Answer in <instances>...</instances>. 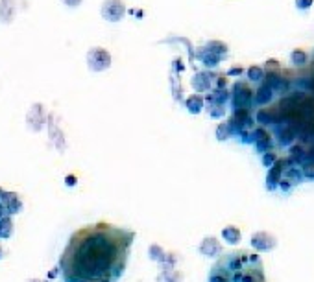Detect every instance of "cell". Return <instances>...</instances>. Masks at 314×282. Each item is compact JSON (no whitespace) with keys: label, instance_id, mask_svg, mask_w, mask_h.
Wrapping results in <instances>:
<instances>
[{"label":"cell","instance_id":"7","mask_svg":"<svg viewBox=\"0 0 314 282\" xmlns=\"http://www.w3.org/2000/svg\"><path fill=\"white\" fill-rule=\"evenodd\" d=\"M233 100L237 109H249L254 101V92L246 83H237L233 89Z\"/></svg>","mask_w":314,"mask_h":282},{"label":"cell","instance_id":"23","mask_svg":"<svg viewBox=\"0 0 314 282\" xmlns=\"http://www.w3.org/2000/svg\"><path fill=\"white\" fill-rule=\"evenodd\" d=\"M177 260H179V255L174 251L170 253H165V257H163V260L159 262V266L161 267H174L177 264Z\"/></svg>","mask_w":314,"mask_h":282},{"label":"cell","instance_id":"13","mask_svg":"<svg viewBox=\"0 0 314 282\" xmlns=\"http://www.w3.org/2000/svg\"><path fill=\"white\" fill-rule=\"evenodd\" d=\"M222 238H224V242H228L229 245H237V243H240V240H242V232H240L238 227L228 225L222 229Z\"/></svg>","mask_w":314,"mask_h":282},{"label":"cell","instance_id":"6","mask_svg":"<svg viewBox=\"0 0 314 282\" xmlns=\"http://www.w3.org/2000/svg\"><path fill=\"white\" fill-rule=\"evenodd\" d=\"M289 164H290V159H277V162H275L274 166H270L268 175H266V188L268 190H275L279 187V183L283 179V173Z\"/></svg>","mask_w":314,"mask_h":282},{"label":"cell","instance_id":"34","mask_svg":"<svg viewBox=\"0 0 314 282\" xmlns=\"http://www.w3.org/2000/svg\"><path fill=\"white\" fill-rule=\"evenodd\" d=\"M292 187H294V185H292V183H290L287 177H285V179H281V183H279V188H281L283 192H290V188H292Z\"/></svg>","mask_w":314,"mask_h":282},{"label":"cell","instance_id":"35","mask_svg":"<svg viewBox=\"0 0 314 282\" xmlns=\"http://www.w3.org/2000/svg\"><path fill=\"white\" fill-rule=\"evenodd\" d=\"M4 188H0V220H2V218L6 216V214H8V212H6V208H4V201H2V199H4Z\"/></svg>","mask_w":314,"mask_h":282},{"label":"cell","instance_id":"25","mask_svg":"<svg viewBox=\"0 0 314 282\" xmlns=\"http://www.w3.org/2000/svg\"><path fill=\"white\" fill-rule=\"evenodd\" d=\"M290 162H301L305 159V151L301 146H292L290 148Z\"/></svg>","mask_w":314,"mask_h":282},{"label":"cell","instance_id":"31","mask_svg":"<svg viewBox=\"0 0 314 282\" xmlns=\"http://www.w3.org/2000/svg\"><path fill=\"white\" fill-rule=\"evenodd\" d=\"M255 148H257L259 153H266L272 148V138H268V140H257L255 142Z\"/></svg>","mask_w":314,"mask_h":282},{"label":"cell","instance_id":"20","mask_svg":"<svg viewBox=\"0 0 314 282\" xmlns=\"http://www.w3.org/2000/svg\"><path fill=\"white\" fill-rule=\"evenodd\" d=\"M200 59H202V63L205 66H211V68H213V66H216L218 63H220V59H222V57L216 56V54H213V52L203 50L202 54H200Z\"/></svg>","mask_w":314,"mask_h":282},{"label":"cell","instance_id":"38","mask_svg":"<svg viewBox=\"0 0 314 282\" xmlns=\"http://www.w3.org/2000/svg\"><path fill=\"white\" fill-rule=\"evenodd\" d=\"M242 66H233V68H229V72H228V76H240L242 74Z\"/></svg>","mask_w":314,"mask_h":282},{"label":"cell","instance_id":"33","mask_svg":"<svg viewBox=\"0 0 314 282\" xmlns=\"http://www.w3.org/2000/svg\"><path fill=\"white\" fill-rule=\"evenodd\" d=\"M314 4V0H296V8L301 11H307L310 10V6Z\"/></svg>","mask_w":314,"mask_h":282},{"label":"cell","instance_id":"29","mask_svg":"<svg viewBox=\"0 0 314 282\" xmlns=\"http://www.w3.org/2000/svg\"><path fill=\"white\" fill-rule=\"evenodd\" d=\"M272 111H274V109H261V111L257 113V122L259 124H268V122L274 120Z\"/></svg>","mask_w":314,"mask_h":282},{"label":"cell","instance_id":"41","mask_svg":"<svg viewBox=\"0 0 314 282\" xmlns=\"http://www.w3.org/2000/svg\"><path fill=\"white\" fill-rule=\"evenodd\" d=\"M26 282H50V280H46V278H28Z\"/></svg>","mask_w":314,"mask_h":282},{"label":"cell","instance_id":"19","mask_svg":"<svg viewBox=\"0 0 314 282\" xmlns=\"http://www.w3.org/2000/svg\"><path fill=\"white\" fill-rule=\"evenodd\" d=\"M233 127H231V124L229 122H222L220 126L216 127V138L220 142H224V140H228L229 136L233 135Z\"/></svg>","mask_w":314,"mask_h":282},{"label":"cell","instance_id":"22","mask_svg":"<svg viewBox=\"0 0 314 282\" xmlns=\"http://www.w3.org/2000/svg\"><path fill=\"white\" fill-rule=\"evenodd\" d=\"M285 177H287L292 185H298V183L303 181V171L298 170V168H287V170H285Z\"/></svg>","mask_w":314,"mask_h":282},{"label":"cell","instance_id":"30","mask_svg":"<svg viewBox=\"0 0 314 282\" xmlns=\"http://www.w3.org/2000/svg\"><path fill=\"white\" fill-rule=\"evenodd\" d=\"M261 161H263L264 166L270 168V166H274L275 162H277V155H275L274 151H266V153H263V159H261Z\"/></svg>","mask_w":314,"mask_h":282},{"label":"cell","instance_id":"11","mask_svg":"<svg viewBox=\"0 0 314 282\" xmlns=\"http://www.w3.org/2000/svg\"><path fill=\"white\" fill-rule=\"evenodd\" d=\"M185 275L183 271H179L176 266L174 267H161L159 273H157V282H183Z\"/></svg>","mask_w":314,"mask_h":282},{"label":"cell","instance_id":"32","mask_svg":"<svg viewBox=\"0 0 314 282\" xmlns=\"http://www.w3.org/2000/svg\"><path fill=\"white\" fill-rule=\"evenodd\" d=\"M301 171H303L305 179H314V162H305Z\"/></svg>","mask_w":314,"mask_h":282},{"label":"cell","instance_id":"14","mask_svg":"<svg viewBox=\"0 0 314 282\" xmlns=\"http://www.w3.org/2000/svg\"><path fill=\"white\" fill-rule=\"evenodd\" d=\"M193 87L196 92H207L211 89V78L207 72H198L193 78Z\"/></svg>","mask_w":314,"mask_h":282},{"label":"cell","instance_id":"37","mask_svg":"<svg viewBox=\"0 0 314 282\" xmlns=\"http://www.w3.org/2000/svg\"><path fill=\"white\" fill-rule=\"evenodd\" d=\"M76 181H78L76 175H67L65 177V185H67V187H74V185H76Z\"/></svg>","mask_w":314,"mask_h":282},{"label":"cell","instance_id":"39","mask_svg":"<svg viewBox=\"0 0 314 282\" xmlns=\"http://www.w3.org/2000/svg\"><path fill=\"white\" fill-rule=\"evenodd\" d=\"M59 271H61L59 266L54 267V269H50V273H48V278H56V277H57V273H59Z\"/></svg>","mask_w":314,"mask_h":282},{"label":"cell","instance_id":"16","mask_svg":"<svg viewBox=\"0 0 314 282\" xmlns=\"http://www.w3.org/2000/svg\"><path fill=\"white\" fill-rule=\"evenodd\" d=\"M272 92H274V89H272L268 83H264V85L259 87L257 92H255V101H257L259 105H266V103L272 100Z\"/></svg>","mask_w":314,"mask_h":282},{"label":"cell","instance_id":"18","mask_svg":"<svg viewBox=\"0 0 314 282\" xmlns=\"http://www.w3.org/2000/svg\"><path fill=\"white\" fill-rule=\"evenodd\" d=\"M205 50L213 52V54H216V56L224 57L226 54H228V45H224L222 41H209L207 46H205Z\"/></svg>","mask_w":314,"mask_h":282},{"label":"cell","instance_id":"3","mask_svg":"<svg viewBox=\"0 0 314 282\" xmlns=\"http://www.w3.org/2000/svg\"><path fill=\"white\" fill-rule=\"evenodd\" d=\"M100 13L107 22H120L126 15V4L122 0H104Z\"/></svg>","mask_w":314,"mask_h":282},{"label":"cell","instance_id":"12","mask_svg":"<svg viewBox=\"0 0 314 282\" xmlns=\"http://www.w3.org/2000/svg\"><path fill=\"white\" fill-rule=\"evenodd\" d=\"M15 0H0V22L2 24H11L13 17H15Z\"/></svg>","mask_w":314,"mask_h":282},{"label":"cell","instance_id":"26","mask_svg":"<svg viewBox=\"0 0 314 282\" xmlns=\"http://www.w3.org/2000/svg\"><path fill=\"white\" fill-rule=\"evenodd\" d=\"M248 78L252 81H261L264 78V70L259 65H252L248 68Z\"/></svg>","mask_w":314,"mask_h":282},{"label":"cell","instance_id":"40","mask_svg":"<svg viewBox=\"0 0 314 282\" xmlns=\"http://www.w3.org/2000/svg\"><path fill=\"white\" fill-rule=\"evenodd\" d=\"M6 258V249L2 247V243H0V260H4Z\"/></svg>","mask_w":314,"mask_h":282},{"label":"cell","instance_id":"1","mask_svg":"<svg viewBox=\"0 0 314 282\" xmlns=\"http://www.w3.org/2000/svg\"><path fill=\"white\" fill-rule=\"evenodd\" d=\"M135 234L109 223L87 225L69 238L59 258L63 282H117Z\"/></svg>","mask_w":314,"mask_h":282},{"label":"cell","instance_id":"21","mask_svg":"<svg viewBox=\"0 0 314 282\" xmlns=\"http://www.w3.org/2000/svg\"><path fill=\"white\" fill-rule=\"evenodd\" d=\"M165 249H163L159 243H152V245L148 247V257H150V260H153V262H161L163 260V257H165Z\"/></svg>","mask_w":314,"mask_h":282},{"label":"cell","instance_id":"24","mask_svg":"<svg viewBox=\"0 0 314 282\" xmlns=\"http://www.w3.org/2000/svg\"><path fill=\"white\" fill-rule=\"evenodd\" d=\"M281 138H279V142H281V146H289L290 142L294 140V136H296V131L292 129V127H287L285 131H281Z\"/></svg>","mask_w":314,"mask_h":282},{"label":"cell","instance_id":"15","mask_svg":"<svg viewBox=\"0 0 314 282\" xmlns=\"http://www.w3.org/2000/svg\"><path fill=\"white\" fill-rule=\"evenodd\" d=\"M13 231H15L13 220H11L10 214H6V216L0 220V240H8V238H11L13 236Z\"/></svg>","mask_w":314,"mask_h":282},{"label":"cell","instance_id":"27","mask_svg":"<svg viewBox=\"0 0 314 282\" xmlns=\"http://www.w3.org/2000/svg\"><path fill=\"white\" fill-rule=\"evenodd\" d=\"M290 61H292V65H305L307 63V54L303 50H294L290 54Z\"/></svg>","mask_w":314,"mask_h":282},{"label":"cell","instance_id":"10","mask_svg":"<svg viewBox=\"0 0 314 282\" xmlns=\"http://www.w3.org/2000/svg\"><path fill=\"white\" fill-rule=\"evenodd\" d=\"M2 201H4V208L10 216L19 214L20 208H22V199H20L17 192H4V199Z\"/></svg>","mask_w":314,"mask_h":282},{"label":"cell","instance_id":"17","mask_svg":"<svg viewBox=\"0 0 314 282\" xmlns=\"http://www.w3.org/2000/svg\"><path fill=\"white\" fill-rule=\"evenodd\" d=\"M185 105H187L189 113H193V115H198V113H200V111L203 109V98H202V96H198V94L189 96L187 101H185Z\"/></svg>","mask_w":314,"mask_h":282},{"label":"cell","instance_id":"2","mask_svg":"<svg viewBox=\"0 0 314 282\" xmlns=\"http://www.w3.org/2000/svg\"><path fill=\"white\" fill-rule=\"evenodd\" d=\"M87 66L92 72H104L111 66V54L102 48V46H92L87 52Z\"/></svg>","mask_w":314,"mask_h":282},{"label":"cell","instance_id":"4","mask_svg":"<svg viewBox=\"0 0 314 282\" xmlns=\"http://www.w3.org/2000/svg\"><path fill=\"white\" fill-rule=\"evenodd\" d=\"M252 247L259 253H270L277 247V238L272 232L259 231L255 234H252Z\"/></svg>","mask_w":314,"mask_h":282},{"label":"cell","instance_id":"28","mask_svg":"<svg viewBox=\"0 0 314 282\" xmlns=\"http://www.w3.org/2000/svg\"><path fill=\"white\" fill-rule=\"evenodd\" d=\"M226 109H224V103H216V101H211V107H209V115L213 116V118H220L224 116Z\"/></svg>","mask_w":314,"mask_h":282},{"label":"cell","instance_id":"36","mask_svg":"<svg viewBox=\"0 0 314 282\" xmlns=\"http://www.w3.org/2000/svg\"><path fill=\"white\" fill-rule=\"evenodd\" d=\"M61 2H63L67 8H78V6L81 4V0H61Z\"/></svg>","mask_w":314,"mask_h":282},{"label":"cell","instance_id":"9","mask_svg":"<svg viewBox=\"0 0 314 282\" xmlns=\"http://www.w3.org/2000/svg\"><path fill=\"white\" fill-rule=\"evenodd\" d=\"M200 253L207 258H218L222 255V243L218 242L216 236H205L200 242Z\"/></svg>","mask_w":314,"mask_h":282},{"label":"cell","instance_id":"8","mask_svg":"<svg viewBox=\"0 0 314 282\" xmlns=\"http://www.w3.org/2000/svg\"><path fill=\"white\" fill-rule=\"evenodd\" d=\"M231 127H233L235 133H242L244 129L252 127L254 120H252V115H249V109H235L233 118L229 120Z\"/></svg>","mask_w":314,"mask_h":282},{"label":"cell","instance_id":"5","mask_svg":"<svg viewBox=\"0 0 314 282\" xmlns=\"http://www.w3.org/2000/svg\"><path fill=\"white\" fill-rule=\"evenodd\" d=\"M26 124L32 131H41L46 124V113L43 103H34L30 107V111L26 115Z\"/></svg>","mask_w":314,"mask_h":282}]
</instances>
